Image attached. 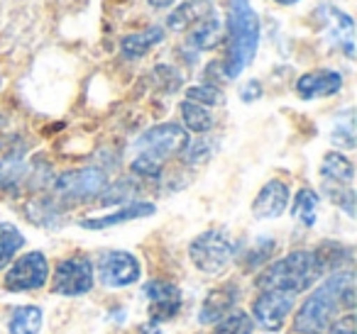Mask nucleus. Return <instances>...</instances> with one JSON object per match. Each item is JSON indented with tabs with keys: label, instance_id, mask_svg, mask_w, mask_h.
<instances>
[{
	"label": "nucleus",
	"instance_id": "nucleus-1",
	"mask_svg": "<svg viewBox=\"0 0 357 334\" xmlns=\"http://www.w3.org/2000/svg\"><path fill=\"white\" fill-rule=\"evenodd\" d=\"M345 308L352 312L355 308V285L352 271H335L331 273L298 308L294 317V329L301 334H323L328 324L335 319L337 310Z\"/></svg>",
	"mask_w": 357,
	"mask_h": 334
},
{
	"label": "nucleus",
	"instance_id": "nucleus-2",
	"mask_svg": "<svg viewBox=\"0 0 357 334\" xmlns=\"http://www.w3.org/2000/svg\"><path fill=\"white\" fill-rule=\"evenodd\" d=\"M225 40H228V54L223 64V79H240L245 69L255 61L262 40V20L250 0H228V20H225Z\"/></svg>",
	"mask_w": 357,
	"mask_h": 334
},
{
	"label": "nucleus",
	"instance_id": "nucleus-3",
	"mask_svg": "<svg viewBox=\"0 0 357 334\" xmlns=\"http://www.w3.org/2000/svg\"><path fill=\"white\" fill-rule=\"evenodd\" d=\"M321 269L316 264L313 251L298 249L291 254L282 256L274 264H269L267 269L259 273L257 288L259 290H282V293L298 295L306 288H311L318 278H321Z\"/></svg>",
	"mask_w": 357,
	"mask_h": 334
},
{
	"label": "nucleus",
	"instance_id": "nucleus-4",
	"mask_svg": "<svg viewBox=\"0 0 357 334\" xmlns=\"http://www.w3.org/2000/svg\"><path fill=\"white\" fill-rule=\"evenodd\" d=\"M189 256L194 266L204 273H220L233 261L235 244L223 230H206L189 244Z\"/></svg>",
	"mask_w": 357,
	"mask_h": 334
},
{
	"label": "nucleus",
	"instance_id": "nucleus-5",
	"mask_svg": "<svg viewBox=\"0 0 357 334\" xmlns=\"http://www.w3.org/2000/svg\"><path fill=\"white\" fill-rule=\"evenodd\" d=\"M108 186V176L103 168L86 166V168H71L54 178V193L64 202H86L98 198Z\"/></svg>",
	"mask_w": 357,
	"mask_h": 334
},
{
	"label": "nucleus",
	"instance_id": "nucleus-6",
	"mask_svg": "<svg viewBox=\"0 0 357 334\" xmlns=\"http://www.w3.org/2000/svg\"><path fill=\"white\" fill-rule=\"evenodd\" d=\"M186 144H189V132L181 125L164 122V125H154L147 132L139 134L135 147H137V154H144V157L164 164L169 157H176V154L184 152Z\"/></svg>",
	"mask_w": 357,
	"mask_h": 334
},
{
	"label": "nucleus",
	"instance_id": "nucleus-7",
	"mask_svg": "<svg viewBox=\"0 0 357 334\" xmlns=\"http://www.w3.org/2000/svg\"><path fill=\"white\" fill-rule=\"evenodd\" d=\"M50 280V261L42 251H27L15 264L6 271V290L10 293H27V290H40Z\"/></svg>",
	"mask_w": 357,
	"mask_h": 334
},
{
	"label": "nucleus",
	"instance_id": "nucleus-8",
	"mask_svg": "<svg viewBox=\"0 0 357 334\" xmlns=\"http://www.w3.org/2000/svg\"><path fill=\"white\" fill-rule=\"evenodd\" d=\"M93 264L86 256H69L56 264L54 276H52V290L64 298H76L93 288Z\"/></svg>",
	"mask_w": 357,
	"mask_h": 334
},
{
	"label": "nucleus",
	"instance_id": "nucleus-9",
	"mask_svg": "<svg viewBox=\"0 0 357 334\" xmlns=\"http://www.w3.org/2000/svg\"><path fill=\"white\" fill-rule=\"evenodd\" d=\"M142 276V266H139L137 256L123 249H110L103 251L98 259V280L108 288H128V285L137 283Z\"/></svg>",
	"mask_w": 357,
	"mask_h": 334
},
{
	"label": "nucleus",
	"instance_id": "nucleus-10",
	"mask_svg": "<svg viewBox=\"0 0 357 334\" xmlns=\"http://www.w3.org/2000/svg\"><path fill=\"white\" fill-rule=\"evenodd\" d=\"M296 295L282 293V290H262L252 303V317L259 322V327L277 332L284 327L289 312L294 310Z\"/></svg>",
	"mask_w": 357,
	"mask_h": 334
},
{
	"label": "nucleus",
	"instance_id": "nucleus-11",
	"mask_svg": "<svg viewBox=\"0 0 357 334\" xmlns=\"http://www.w3.org/2000/svg\"><path fill=\"white\" fill-rule=\"evenodd\" d=\"M142 293L149 300V322L152 324L174 319L181 310V303H184L181 288L176 283H169V280H149L142 285Z\"/></svg>",
	"mask_w": 357,
	"mask_h": 334
},
{
	"label": "nucleus",
	"instance_id": "nucleus-12",
	"mask_svg": "<svg viewBox=\"0 0 357 334\" xmlns=\"http://www.w3.org/2000/svg\"><path fill=\"white\" fill-rule=\"evenodd\" d=\"M316 17L326 27L333 45L345 51L347 59H352L355 56V22H352V17L331 3H323L321 8H316Z\"/></svg>",
	"mask_w": 357,
	"mask_h": 334
},
{
	"label": "nucleus",
	"instance_id": "nucleus-13",
	"mask_svg": "<svg viewBox=\"0 0 357 334\" xmlns=\"http://www.w3.org/2000/svg\"><path fill=\"white\" fill-rule=\"evenodd\" d=\"M342 90V74L335 69H316L306 71L296 79V95L301 100L331 98Z\"/></svg>",
	"mask_w": 357,
	"mask_h": 334
},
{
	"label": "nucleus",
	"instance_id": "nucleus-14",
	"mask_svg": "<svg viewBox=\"0 0 357 334\" xmlns=\"http://www.w3.org/2000/svg\"><path fill=\"white\" fill-rule=\"evenodd\" d=\"M289 200H291V193H289V186L279 178H272L267 181L259 193L252 200V215L257 220H277L287 212Z\"/></svg>",
	"mask_w": 357,
	"mask_h": 334
},
{
	"label": "nucleus",
	"instance_id": "nucleus-15",
	"mask_svg": "<svg viewBox=\"0 0 357 334\" xmlns=\"http://www.w3.org/2000/svg\"><path fill=\"white\" fill-rule=\"evenodd\" d=\"M240 300V285L238 283H223L218 288H213L206 295L204 305L199 310V322L201 324H213L218 319H223L225 315H230L235 310Z\"/></svg>",
	"mask_w": 357,
	"mask_h": 334
},
{
	"label": "nucleus",
	"instance_id": "nucleus-16",
	"mask_svg": "<svg viewBox=\"0 0 357 334\" xmlns=\"http://www.w3.org/2000/svg\"><path fill=\"white\" fill-rule=\"evenodd\" d=\"M154 212H157L154 202L132 200V202H125L123 207H118V210L110 212V215L86 217V220H79V227H84V230H108V227H118V225H125V222L142 220V217H152Z\"/></svg>",
	"mask_w": 357,
	"mask_h": 334
},
{
	"label": "nucleus",
	"instance_id": "nucleus-17",
	"mask_svg": "<svg viewBox=\"0 0 357 334\" xmlns=\"http://www.w3.org/2000/svg\"><path fill=\"white\" fill-rule=\"evenodd\" d=\"M32 171H35V166L25 161L20 152L8 154L6 159H0V191L17 193L32 181Z\"/></svg>",
	"mask_w": 357,
	"mask_h": 334
},
{
	"label": "nucleus",
	"instance_id": "nucleus-18",
	"mask_svg": "<svg viewBox=\"0 0 357 334\" xmlns=\"http://www.w3.org/2000/svg\"><path fill=\"white\" fill-rule=\"evenodd\" d=\"M164 37H167V27L152 25V27H147V30H142V32L125 35L123 40H120V51H123V56H125V59H130V61L142 59V56H147L154 47L162 45Z\"/></svg>",
	"mask_w": 357,
	"mask_h": 334
},
{
	"label": "nucleus",
	"instance_id": "nucleus-19",
	"mask_svg": "<svg viewBox=\"0 0 357 334\" xmlns=\"http://www.w3.org/2000/svg\"><path fill=\"white\" fill-rule=\"evenodd\" d=\"M223 37H225L223 22L215 15H208L201 22H196L194 32H191L189 40H186V47H189L191 51H196V54H201V51H213L215 47L223 42Z\"/></svg>",
	"mask_w": 357,
	"mask_h": 334
},
{
	"label": "nucleus",
	"instance_id": "nucleus-20",
	"mask_svg": "<svg viewBox=\"0 0 357 334\" xmlns=\"http://www.w3.org/2000/svg\"><path fill=\"white\" fill-rule=\"evenodd\" d=\"M321 176L323 183H335V186H352L355 178V166L352 161L340 152H328L321 161Z\"/></svg>",
	"mask_w": 357,
	"mask_h": 334
},
{
	"label": "nucleus",
	"instance_id": "nucleus-21",
	"mask_svg": "<svg viewBox=\"0 0 357 334\" xmlns=\"http://www.w3.org/2000/svg\"><path fill=\"white\" fill-rule=\"evenodd\" d=\"M204 10L213 13L211 10L208 0H186V3H181L178 8H174V13H169L167 15V27L174 32L186 30L189 25H196V22L204 20V15H206Z\"/></svg>",
	"mask_w": 357,
	"mask_h": 334
},
{
	"label": "nucleus",
	"instance_id": "nucleus-22",
	"mask_svg": "<svg viewBox=\"0 0 357 334\" xmlns=\"http://www.w3.org/2000/svg\"><path fill=\"white\" fill-rule=\"evenodd\" d=\"M313 256H316V264L318 269H321V273H335V271H340L342 264H350L352 261V249L345 244H337V241H323L321 246H318L316 251H313Z\"/></svg>",
	"mask_w": 357,
	"mask_h": 334
},
{
	"label": "nucleus",
	"instance_id": "nucleus-23",
	"mask_svg": "<svg viewBox=\"0 0 357 334\" xmlns=\"http://www.w3.org/2000/svg\"><path fill=\"white\" fill-rule=\"evenodd\" d=\"M42 308L37 305H22L15 308L10 315V322H8V332L10 334H40L42 329Z\"/></svg>",
	"mask_w": 357,
	"mask_h": 334
},
{
	"label": "nucleus",
	"instance_id": "nucleus-24",
	"mask_svg": "<svg viewBox=\"0 0 357 334\" xmlns=\"http://www.w3.org/2000/svg\"><path fill=\"white\" fill-rule=\"evenodd\" d=\"M181 120H184V129L186 132H196V134H208L215 125V118L208 108L199 103H191V100H184L181 103Z\"/></svg>",
	"mask_w": 357,
	"mask_h": 334
},
{
	"label": "nucleus",
	"instance_id": "nucleus-25",
	"mask_svg": "<svg viewBox=\"0 0 357 334\" xmlns=\"http://www.w3.org/2000/svg\"><path fill=\"white\" fill-rule=\"evenodd\" d=\"M318 193L313 188H301L294 198V205H291V215L296 222H301L303 227H313L318 220Z\"/></svg>",
	"mask_w": 357,
	"mask_h": 334
},
{
	"label": "nucleus",
	"instance_id": "nucleus-26",
	"mask_svg": "<svg viewBox=\"0 0 357 334\" xmlns=\"http://www.w3.org/2000/svg\"><path fill=\"white\" fill-rule=\"evenodd\" d=\"M22 246H25V234L13 222H0V271L15 259Z\"/></svg>",
	"mask_w": 357,
	"mask_h": 334
},
{
	"label": "nucleus",
	"instance_id": "nucleus-27",
	"mask_svg": "<svg viewBox=\"0 0 357 334\" xmlns=\"http://www.w3.org/2000/svg\"><path fill=\"white\" fill-rule=\"evenodd\" d=\"M331 142H333V147H337V149H347V152L355 149V113H352L350 108L335 118Z\"/></svg>",
	"mask_w": 357,
	"mask_h": 334
},
{
	"label": "nucleus",
	"instance_id": "nucleus-28",
	"mask_svg": "<svg viewBox=\"0 0 357 334\" xmlns=\"http://www.w3.org/2000/svg\"><path fill=\"white\" fill-rule=\"evenodd\" d=\"M252 332H255V319L245 310H233L223 319H218V324L213 329V334H252Z\"/></svg>",
	"mask_w": 357,
	"mask_h": 334
},
{
	"label": "nucleus",
	"instance_id": "nucleus-29",
	"mask_svg": "<svg viewBox=\"0 0 357 334\" xmlns=\"http://www.w3.org/2000/svg\"><path fill=\"white\" fill-rule=\"evenodd\" d=\"M27 215H30V220L35 222V225L54 227L56 222H59L61 212H59V207H56L54 200H50V198H40V200H32L30 205H27Z\"/></svg>",
	"mask_w": 357,
	"mask_h": 334
},
{
	"label": "nucleus",
	"instance_id": "nucleus-30",
	"mask_svg": "<svg viewBox=\"0 0 357 334\" xmlns=\"http://www.w3.org/2000/svg\"><path fill=\"white\" fill-rule=\"evenodd\" d=\"M186 100L204 105V108H215V105H223L225 95L215 84H196L186 88Z\"/></svg>",
	"mask_w": 357,
	"mask_h": 334
},
{
	"label": "nucleus",
	"instance_id": "nucleus-31",
	"mask_svg": "<svg viewBox=\"0 0 357 334\" xmlns=\"http://www.w3.org/2000/svg\"><path fill=\"white\" fill-rule=\"evenodd\" d=\"M274 249H277V241H274L272 237H259L248 249V254H245V266H248V269H257V266L267 264V261L272 259Z\"/></svg>",
	"mask_w": 357,
	"mask_h": 334
},
{
	"label": "nucleus",
	"instance_id": "nucleus-32",
	"mask_svg": "<svg viewBox=\"0 0 357 334\" xmlns=\"http://www.w3.org/2000/svg\"><path fill=\"white\" fill-rule=\"evenodd\" d=\"M137 193V186L135 181L125 178V181H115L113 186H105V191L100 193V202L103 205H113V202H132V196Z\"/></svg>",
	"mask_w": 357,
	"mask_h": 334
},
{
	"label": "nucleus",
	"instance_id": "nucleus-33",
	"mask_svg": "<svg viewBox=\"0 0 357 334\" xmlns=\"http://www.w3.org/2000/svg\"><path fill=\"white\" fill-rule=\"evenodd\" d=\"M323 188H326L328 198H331V200L335 202L337 207H342L347 215L355 217V191H352V186H335V183H323Z\"/></svg>",
	"mask_w": 357,
	"mask_h": 334
},
{
	"label": "nucleus",
	"instance_id": "nucleus-34",
	"mask_svg": "<svg viewBox=\"0 0 357 334\" xmlns=\"http://www.w3.org/2000/svg\"><path fill=\"white\" fill-rule=\"evenodd\" d=\"M162 166L164 164L154 161V159L144 157V154H137V157L132 159V164H130V171L139 178H147V181H157V178L162 176Z\"/></svg>",
	"mask_w": 357,
	"mask_h": 334
},
{
	"label": "nucleus",
	"instance_id": "nucleus-35",
	"mask_svg": "<svg viewBox=\"0 0 357 334\" xmlns=\"http://www.w3.org/2000/svg\"><path fill=\"white\" fill-rule=\"evenodd\" d=\"M213 147H215L213 139H196V142L189 139V144H186V149L181 154H184V159L189 164H201L213 154Z\"/></svg>",
	"mask_w": 357,
	"mask_h": 334
},
{
	"label": "nucleus",
	"instance_id": "nucleus-36",
	"mask_svg": "<svg viewBox=\"0 0 357 334\" xmlns=\"http://www.w3.org/2000/svg\"><path fill=\"white\" fill-rule=\"evenodd\" d=\"M328 334H357L355 315L345 312L342 317H337L335 322H331V324H328Z\"/></svg>",
	"mask_w": 357,
	"mask_h": 334
},
{
	"label": "nucleus",
	"instance_id": "nucleus-37",
	"mask_svg": "<svg viewBox=\"0 0 357 334\" xmlns=\"http://www.w3.org/2000/svg\"><path fill=\"white\" fill-rule=\"evenodd\" d=\"M259 98H262V84H259V81L252 79L240 88V100H243V103H257Z\"/></svg>",
	"mask_w": 357,
	"mask_h": 334
},
{
	"label": "nucleus",
	"instance_id": "nucleus-38",
	"mask_svg": "<svg viewBox=\"0 0 357 334\" xmlns=\"http://www.w3.org/2000/svg\"><path fill=\"white\" fill-rule=\"evenodd\" d=\"M149 6L154 8V10H167V8H172V6H176L178 0H147Z\"/></svg>",
	"mask_w": 357,
	"mask_h": 334
},
{
	"label": "nucleus",
	"instance_id": "nucleus-39",
	"mask_svg": "<svg viewBox=\"0 0 357 334\" xmlns=\"http://www.w3.org/2000/svg\"><path fill=\"white\" fill-rule=\"evenodd\" d=\"M272 3H277V6H282V8H291V6H296V3H301V0H272Z\"/></svg>",
	"mask_w": 357,
	"mask_h": 334
},
{
	"label": "nucleus",
	"instance_id": "nucleus-40",
	"mask_svg": "<svg viewBox=\"0 0 357 334\" xmlns=\"http://www.w3.org/2000/svg\"><path fill=\"white\" fill-rule=\"evenodd\" d=\"M0 127H6V118L3 115H0Z\"/></svg>",
	"mask_w": 357,
	"mask_h": 334
},
{
	"label": "nucleus",
	"instance_id": "nucleus-41",
	"mask_svg": "<svg viewBox=\"0 0 357 334\" xmlns=\"http://www.w3.org/2000/svg\"><path fill=\"white\" fill-rule=\"evenodd\" d=\"M3 147H6V139H3V137H0V149H3Z\"/></svg>",
	"mask_w": 357,
	"mask_h": 334
},
{
	"label": "nucleus",
	"instance_id": "nucleus-42",
	"mask_svg": "<svg viewBox=\"0 0 357 334\" xmlns=\"http://www.w3.org/2000/svg\"><path fill=\"white\" fill-rule=\"evenodd\" d=\"M0 88H3V76H0Z\"/></svg>",
	"mask_w": 357,
	"mask_h": 334
}]
</instances>
